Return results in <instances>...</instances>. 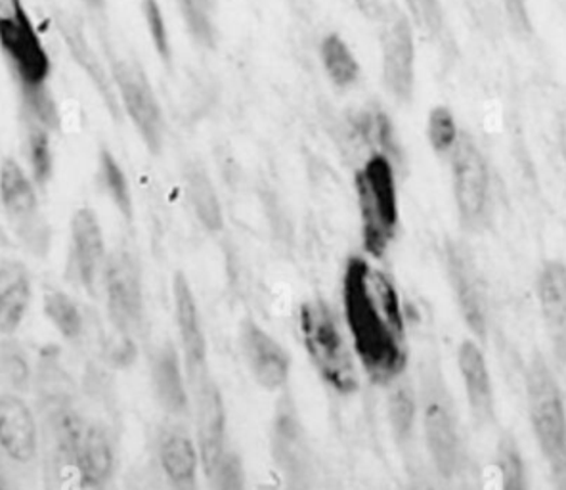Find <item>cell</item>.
I'll use <instances>...</instances> for the list:
<instances>
[{"label":"cell","mask_w":566,"mask_h":490,"mask_svg":"<svg viewBox=\"0 0 566 490\" xmlns=\"http://www.w3.org/2000/svg\"><path fill=\"white\" fill-rule=\"evenodd\" d=\"M343 309L355 357L365 376L393 384L408 366L406 320L400 294L385 272L355 255L343 274Z\"/></svg>","instance_id":"obj_1"},{"label":"cell","mask_w":566,"mask_h":490,"mask_svg":"<svg viewBox=\"0 0 566 490\" xmlns=\"http://www.w3.org/2000/svg\"><path fill=\"white\" fill-rule=\"evenodd\" d=\"M528 420L555 490H566V404L557 377L542 354L525 374Z\"/></svg>","instance_id":"obj_2"},{"label":"cell","mask_w":566,"mask_h":490,"mask_svg":"<svg viewBox=\"0 0 566 490\" xmlns=\"http://www.w3.org/2000/svg\"><path fill=\"white\" fill-rule=\"evenodd\" d=\"M300 341L318 376L343 397L360 387L355 352L350 351L339 319L324 299H308L299 309Z\"/></svg>","instance_id":"obj_3"},{"label":"cell","mask_w":566,"mask_h":490,"mask_svg":"<svg viewBox=\"0 0 566 490\" xmlns=\"http://www.w3.org/2000/svg\"><path fill=\"white\" fill-rule=\"evenodd\" d=\"M360 234L365 254L381 259L395 242L400 227L397 175L393 159L372 154L355 175Z\"/></svg>","instance_id":"obj_4"},{"label":"cell","mask_w":566,"mask_h":490,"mask_svg":"<svg viewBox=\"0 0 566 490\" xmlns=\"http://www.w3.org/2000/svg\"><path fill=\"white\" fill-rule=\"evenodd\" d=\"M0 50L17 89L49 85L52 62L24 0H0Z\"/></svg>","instance_id":"obj_5"},{"label":"cell","mask_w":566,"mask_h":490,"mask_svg":"<svg viewBox=\"0 0 566 490\" xmlns=\"http://www.w3.org/2000/svg\"><path fill=\"white\" fill-rule=\"evenodd\" d=\"M450 165L460 221L465 229L477 232L485 227L490 212V171L469 134L460 132V139L450 152Z\"/></svg>","instance_id":"obj_6"},{"label":"cell","mask_w":566,"mask_h":490,"mask_svg":"<svg viewBox=\"0 0 566 490\" xmlns=\"http://www.w3.org/2000/svg\"><path fill=\"white\" fill-rule=\"evenodd\" d=\"M110 74L114 79L117 99L121 109L127 114L137 129L144 146L157 156L163 150L165 140V121L154 87L137 62L114 57Z\"/></svg>","instance_id":"obj_7"},{"label":"cell","mask_w":566,"mask_h":490,"mask_svg":"<svg viewBox=\"0 0 566 490\" xmlns=\"http://www.w3.org/2000/svg\"><path fill=\"white\" fill-rule=\"evenodd\" d=\"M270 452L282 490H312L314 460L299 412L290 399L278 404L270 427Z\"/></svg>","instance_id":"obj_8"},{"label":"cell","mask_w":566,"mask_h":490,"mask_svg":"<svg viewBox=\"0 0 566 490\" xmlns=\"http://www.w3.org/2000/svg\"><path fill=\"white\" fill-rule=\"evenodd\" d=\"M381 67L388 94L398 102H410L415 89V41L410 17L395 10L383 16Z\"/></svg>","instance_id":"obj_9"},{"label":"cell","mask_w":566,"mask_h":490,"mask_svg":"<svg viewBox=\"0 0 566 490\" xmlns=\"http://www.w3.org/2000/svg\"><path fill=\"white\" fill-rule=\"evenodd\" d=\"M240 349L255 384L265 391H282L292 376V357L274 335L255 319L240 324Z\"/></svg>","instance_id":"obj_10"},{"label":"cell","mask_w":566,"mask_h":490,"mask_svg":"<svg viewBox=\"0 0 566 490\" xmlns=\"http://www.w3.org/2000/svg\"><path fill=\"white\" fill-rule=\"evenodd\" d=\"M421 424L430 462L442 479H452L462 464V439L450 404L438 391L427 392Z\"/></svg>","instance_id":"obj_11"},{"label":"cell","mask_w":566,"mask_h":490,"mask_svg":"<svg viewBox=\"0 0 566 490\" xmlns=\"http://www.w3.org/2000/svg\"><path fill=\"white\" fill-rule=\"evenodd\" d=\"M104 286L112 322L121 334L129 335V332L140 326L144 312L140 270L130 255L115 254L107 259Z\"/></svg>","instance_id":"obj_12"},{"label":"cell","mask_w":566,"mask_h":490,"mask_svg":"<svg viewBox=\"0 0 566 490\" xmlns=\"http://www.w3.org/2000/svg\"><path fill=\"white\" fill-rule=\"evenodd\" d=\"M175 320L179 327L182 357L192 385L207 377V337L203 330L202 312L195 301L194 289L184 272H177L172 279Z\"/></svg>","instance_id":"obj_13"},{"label":"cell","mask_w":566,"mask_h":490,"mask_svg":"<svg viewBox=\"0 0 566 490\" xmlns=\"http://www.w3.org/2000/svg\"><path fill=\"white\" fill-rule=\"evenodd\" d=\"M195 416H197V450L207 479L219 466L227 452V407L219 385L209 376L195 385Z\"/></svg>","instance_id":"obj_14"},{"label":"cell","mask_w":566,"mask_h":490,"mask_svg":"<svg viewBox=\"0 0 566 490\" xmlns=\"http://www.w3.org/2000/svg\"><path fill=\"white\" fill-rule=\"evenodd\" d=\"M56 25L57 31L64 39L65 47H67L69 54L75 60V64L81 67L82 74L87 75L89 81L94 85V89L98 90L100 99L105 104V109L112 114L115 121H119L123 109L119 99H117L114 79H112V74L105 69L102 60L98 57L94 49L90 47L81 22L75 20L74 16H69V14L60 12L56 16Z\"/></svg>","instance_id":"obj_15"},{"label":"cell","mask_w":566,"mask_h":490,"mask_svg":"<svg viewBox=\"0 0 566 490\" xmlns=\"http://www.w3.org/2000/svg\"><path fill=\"white\" fill-rule=\"evenodd\" d=\"M536 297L555 359L566 362V265L551 259L536 276Z\"/></svg>","instance_id":"obj_16"},{"label":"cell","mask_w":566,"mask_h":490,"mask_svg":"<svg viewBox=\"0 0 566 490\" xmlns=\"http://www.w3.org/2000/svg\"><path fill=\"white\" fill-rule=\"evenodd\" d=\"M72 245L75 270L82 286L92 294L97 289L98 279L104 276L107 254L102 224L90 207L77 209L72 217Z\"/></svg>","instance_id":"obj_17"},{"label":"cell","mask_w":566,"mask_h":490,"mask_svg":"<svg viewBox=\"0 0 566 490\" xmlns=\"http://www.w3.org/2000/svg\"><path fill=\"white\" fill-rule=\"evenodd\" d=\"M39 449L31 409L16 395H0V450L16 464H29Z\"/></svg>","instance_id":"obj_18"},{"label":"cell","mask_w":566,"mask_h":490,"mask_svg":"<svg viewBox=\"0 0 566 490\" xmlns=\"http://www.w3.org/2000/svg\"><path fill=\"white\" fill-rule=\"evenodd\" d=\"M458 368L462 374L471 414L477 420V424H490L496 416V397L490 368L477 341H462L458 349Z\"/></svg>","instance_id":"obj_19"},{"label":"cell","mask_w":566,"mask_h":490,"mask_svg":"<svg viewBox=\"0 0 566 490\" xmlns=\"http://www.w3.org/2000/svg\"><path fill=\"white\" fill-rule=\"evenodd\" d=\"M180 352L175 345L165 344L155 352L152 362V382L157 401L170 416H184L190 410V395H188L186 376Z\"/></svg>","instance_id":"obj_20"},{"label":"cell","mask_w":566,"mask_h":490,"mask_svg":"<svg viewBox=\"0 0 566 490\" xmlns=\"http://www.w3.org/2000/svg\"><path fill=\"white\" fill-rule=\"evenodd\" d=\"M159 464L175 490H195L202 457L194 439L182 429H170L159 442Z\"/></svg>","instance_id":"obj_21"},{"label":"cell","mask_w":566,"mask_h":490,"mask_svg":"<svg viewBox=\"0 0 566 490\" xmlns=\"http://www.w3.org/2000/svg\"><path fill=\"white\" fill-rule=\"evenodd\" d=\"M448 272H450V282H452L453 292L460 302L463 319L478 337H485V302H483V295H480V287L475 279L473 267L462 252H455V249L448 252Z\"/></svg>","instance_id":"obj_22"},{"label":"cell","mask_w":566,"mask_h":490,"mask_svg":"<svg viewBox=\"0 0 566 490\" xmlns=\"http://www.w3.org/2000/svg\"><path fill=\"white\" fill-rule=\"evenodd\" d=\"M75 464L81 475L82 487L100 489L112 479L115 457L112 442L100 427L85 429L81 444L75 454Z\"/></svg>","instance_id":"obj_23"},{"label":"cell","mask_w":566,"mask_h":490,"mask_svg":"<svg viewBox=\"0 0 566 490\" xmlns=\"http://www.w3.org/2000/svg\"><path fill=\"white\" fill-rule=\"evenodd\" d=\"M35 186L37 184L31 179V175H27L16 159L7 157L0 164V202L10 217L29 219L35 215L39 205Z\"/></svg>","instance_id":"obj_24"},{"label":"cell","mask_w":566,"mask_h":490,"mask_svg":"<svg viewBox=\"0 0 566 490\" xmlns=\"http://www.w3.org/2000/svg\"><path fill=\"white\" fill-rule=\"evenodd\" d=\"M184 189H186L188 202L194 209L195 219L200 221L203 229L213 234L224 229V211L209 172L197 165L188 167L184 175Z\"/></svg>","instance_id":"obj_25"},{"label":"cell","mask_w":566,"mask_h":490,"mask_svg":"<svg viewBox=\"0 0 566 490\" xmlns=\"http://www.w3.org/2000/svg\"><path fill=\"white\" fill-rule=\"evenodd\" d=\"M22 127V146H24L25 162L29 165L31 179L37 186L44 189L54 172V150H52V134L41 122L31 121L20 115Z\"/></svg>","instance_id":"obj_26"},{"label":"cell","mask_w":566,"mask_h":490,"mask_svg":"<svg viewBox=\"0 0 566 490\" xmlns=\"http://www.w3.org/2000/svg\"><path fill=\"white\" fill-rule=\"evenodd\" d=\"M348 125H350L355 139L360 140L365 146L372 147V154H383L387 157L397 154V137H395L393 121L388 119L385 112L362 109L358 114L350 115Z\"/></svg>","instance_id":"obj_27"},{"label":"cell","mask_w":566,"mask_h":490,"mask_svg":"<svg viewBox=\"0 0 566 490\" xmlns=\"http://www.w3.org/2000/svg\"><path fill=\"white\" fill-rule=\"evenodd\" d=\"M320 60L330 81L337 89H350L360 79V64L347 41L337 34L325 35L320 42Z\"/></svg>","instance_id":"obj_28"},{"label":"cell","mask_w":566,"mask_h":490,"mask_svg":"<svg viewBox=\"0 0 566 490\" xmlns=\"http://www.w3.org/2000/svg\"><path fill=\"white\" fill-rule=\"evenodd\" d=\"M31 305V284L25 274L0 280V334H14Z\"/></svg>","instance_id":"obj_29"},{"label":"cell","mask_w":566,"mask_h":490,"mask_svg":"<svg viewBox=\"0 0 566 490\" xmlns=\"http://www.w3.org/2000/svg\"><path fill=\"white\" fill-rule=\"evenodd\" d=\"M98 179L107 197L112 199V204L121 212L123 219L132 221L134 204H132L129 179L107 147H102L98 156Z\"/></svg>","instance_id":"obj_30"},{"label":"cell","mask_w":566,"mask_h":490,"mask_svg":"<svg viewBox=\"0 0 566 490\" xmlns=\"http://www.w3.org/2000/svg\"><path fill=\"white\" fill-rule=\"evenodd\" d=\"M17 94H20V115H24L31 121L41 122L50 132L60 131L62 117L49 85L17 89Z\"/></svg>","instance_id":"obj_31"},{"label":"cell","mask_w":566,"mask_h":490,"mask_svg":"<svg viewBox=\"0 0 566 490\" xmlns=\"http://www.w3.org/2000/svg\"><path fill=\"white\" fill-rule=\"evenodd\" d=\"M496 466L500 474L502 490H532L523 452L518 449L517 441L510 435H503L498 442Z\"/></svg>","instance_id":"obj_32"},{"label":"cell","mask_w":566,"mask_h":490,"mask_svg":"<svg viewBox=\"0 0 566 490\" xmlns=\"http://www.w3.org/2000/svg\"><path fill=\"white\" fill-rule=\"evenodd\" d=\"M44 317L65 339H77L82 334V314L79 305L64 292L44 294Z\"/></svg>","instance_id":"obj_33"},{"label":"cell","mask_w":566,"mask_h":490,"mask_svg":"<svg viewBox=\"0 0 566 490\" xmlns=\"http://www.w3.org/2000/svg\"><path fill=\"white\" fill-rule=\"evenodd\" d=\"M388 424L398 441H410L417 420V399L410 385H397L387 402Z\"/></svg>","instance_id":"obj_34"},{"label":"cell","mask_w":566,"mask_h":490,"mask_svg":"<svg viewBox=\"0 0 566 490\" xmlns=\"http://www.w3.org/2000/svg\"><path fill=\"white\" fill-rule=\"evenodd\" d=\"M180 14L186 24L188 34L205 49H215L217 27L213 24V10L203 7L197 0H179Z\"/></svg>","instance_id":"obj_35"},{"label":"cell","mask_w":566,"mask_h":490,"mask_svg":"<svg viewBox=\"0 0 566 490\" xmlns=\"http://www.w3.org/2000/svg\"><path fill=\"white\" fill-rule=\"evenodd\" d=\"M427 139L437 154L450 156L455 142L460 139V131L455 117L448 107L438 106L430 112L427 119Z\"/></svg>","instance_id":"obj_36"},{"label":"cell","mask_w":566,"mask_h":490,"mask_svg":"<svg viewBox=\"0 0 566 490\" xmlns=\"http://www.w3.org/2000/svg\"><path fill=\"white\" fill-rule=\"evenodd\" d=\"M142 14H144L147 34H150L157 56L162 57L163 64H170L172 47H170L169 29H167V22L163 16L159 2L157 0H142Z\"/></svg>","instance_id":"obj_37"},{"label":"cell","mask_w":566,"mask_h":490,"mask_svg":"<svg viewBox=\"0 0 566 490\" xmlns=\"http://www.w3.org/2000/svg\"><path fill=\"white\" fill-rule=\"evenodd\" d=\"M213 490H247V477L245 466L237 452L227 450L224 456L220 457L219 466L210 475Z\"/></svg>","instance_id":"obj_38"},{"label":"cell","mask_w":566,"mask_h":490,"mask_svg":"<svg viewBox=\"0 0 566 490\" xmlns=\"http://www.w3.org/2000/svg\"><path fill=\"white\" fill-rule=\"evenodd\" d=\"M412 24L430 37H437L445 27V10L440 0H404Z\"/></svg>","instance_id":"obj_39"},{"label":"cell","mask_w":566,"mask_h":490,"mask_svg":"<svg viewBox=\"0 0 566 490\" xmlns=\"http://www.w3.org/2000/svg\"><path fill=\"white\" fill-rule=\"evenodd\" d=\"M502 2L513 34L520 39L530 37L532 35V17H530L528 2L526 0H502Z\"/></svg>","instance_id":"obj_40"},{"label":"cell","mask_w":566,"mask_h":490,"mask_svg":"<svg viewBox=\"0 0 566 490\" xmlns=\"http://www.w3.org/2000/svg\"><path fill=\"white\" fill-rule=\"evenodd\" d=\"M2 366H4V374L14 387H25L29 382V368H27V362L20 352L4 354Z\"/></svg>","instance_id":"obj_41"},{"label":"cell","mask_w":566,"mask_h":490,"mask_svg":"<svg viewBox=\"0 0 566 490\" xmlns=\"http://www.w3.org/2000/svg\"><path fill=\"white\" fill-rule=\"evenodd\" d=\"M137 359V347L132 344L129 335L123 334L121 341L115 345L112 352H110V360L114 362L115 366H129Z\"/></svg>","instance_id":"obj_42"},{"label":"cell","mask_w":566,"mask_h":490,"mask_svg":"<svg viewBox=\"0 0 566 490\" xmlns=\"http://www.w3.org/2000/svg\"><path fill=\"white\" fill-rule=\"evenodd\" d=\"M357 9L364 14L368 20H383L385 16V7L381 0H355Z\"/></svg>","instance_id":"obj_43"},{"label":"cell","mask_w":566,"mask_h":490,"mask_svg":"<svg viewBox=\"0 0 566 490\" xmlns=\"http://www.w3.org/2000/svg\"><path fill=\"white\" fill-rule=\"evenodd\" d=\"M90 10H94V12H102L105 7V0H82Z\"/></svg>","instance_id":"obj_44"},{"label":"cell","mask_w":566,"mask_h":490,"mask_svg":"<svg viewBox=\"0 0 566 490\" xmlns=\"http://www.w3.org/2000/svg\"><path fill=\"white\" fill-rule=\"evenodd\" d=\"M412 490H438L435 485H430L427 481H415L413 482Z\"/></svg>","instance_id":"obj_45"},{"label":"cell","mask_w":566,"mask_h":490,"mask_svg":"<svg viewBox=\"0 0 566 490\" xmlns=\"http://www.w3.org/2000/svg\"><path fill=\"white\" fill-rule=\"evenodd\" d=\"M197 2H202L203 7H207L209 10H215L217 7V0H197Z\"/></svg>","instance_id":"obj_46"}]
</instances>
